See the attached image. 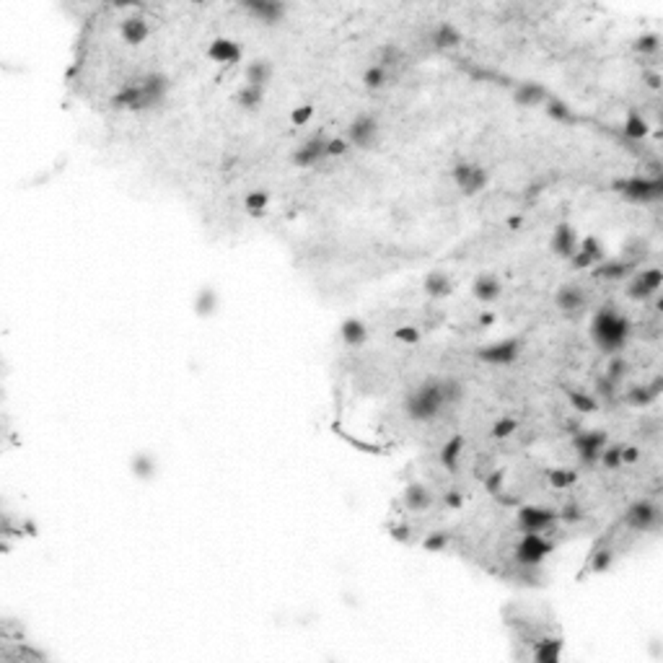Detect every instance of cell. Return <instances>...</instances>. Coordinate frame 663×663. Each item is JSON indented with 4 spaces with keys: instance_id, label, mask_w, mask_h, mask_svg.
<instances>
[{
    "instance_id": "cell-26",
    "label": "cell",
    "mask_w": 663,
    "mask_h": 663,
    "mask_svg": "<svg viewBox=\"0 0 663 663\" xmlns=\"http://www.w3.org/2000/svg\"><path fill=\"white\" fill-rule=\"evenodd\" d=\"M272 75H275V68H272L270 60H251L246 68H244V78H246V83L249 86H257V88H267L270 86Z\"/></svg>"
},
{
    "instance_id": "cell-23",
    "label": "cell",
    "mask_w": 663,
    "mask_h": 663,
    "mask_svg": "<svg viewBox=\"0 0 663 663\" xmlns=\"http://www.w3.org/2000/svg\"><path fill=\"white\" fill-rule=\"evenodd\" d=\"M422 291H425V296L428 298H449L451 293H454V280H451L449 272L443 270H430L425 278H422Z\"/></svg>"
},
{
    "instance_id": "cell-30",
    "label": "cell",
    "mask_w": 663,
    "mask_h": 663,
    "mask_svg": "<svg viewBox=\"0 0 663 663\" xmlns=\"http://www.w3.org/2000/svg\"><path fill=\"white\" fill-rule=\"evenodd\" d=\"M622 130H625V135L630 137V140H635V143H640V140H645L650 132L648 127V120L640 115V112H635V109H630L627 117H625V125H622Z\"/></svg>"
},
{
    "instance_id": "cell-4",
    "label": "cell",
    "mask_w": 663,
    "mask_h": 663,
    "mask_svg": "<svg viewBox=\"0 0 663 663\" xmlns=\"http://www.w3.org/2000/svg\"><path fill=\"white\" fill-rule=\"evenodd\" d=\"M614 192L622 194L627 202L648 205L663 197V179L661 177H625L614 182Z\"/></svg>"
},
{
    "instance_id": "cell-16",
    "label": "cell",
    "mask_w": 663,
    "mask_h": 663,
    "mask_svg": "<svg viewBox=\"0 0 663 663\" xmlns=\"http://www.w3.org/2000/svg\"><path fill=\"white\" fill-rule=\"evenodd\" d=\"M637 264L640 259H604V262L596 264L593 275L599 280H609V283H617V280H625L630 275L637 272Z\"/></svg>"
},
{
    "instance_id": "cell-51",
    "label": "cell",
    "mask_w": 663,
    "mask_h": 663,
    "mask_svg": "<svg viewBox=\"0 0 663 663\" xmlns=\"http://www.w3.org/2000/svg\"><path fill=\"white\" fill-rule=\"evenodd\" d=\"M311 117H314V104H298V107L291 112V125L303 127V125L311 122Z\"/></svg>"
},
{
    "instance_id": "cell-18",
    "label": "cell",
    "mask_w": 663,
    "mask_h": 663,
    "mask_svg": "<svg viewBox=\"0 0 663 663\" xmlns=\"http://www.w3.org/2000/svg\"><path fill=\"white\" fill-rule=\"evenodd\" d=\"M549 249H552V254L560 259H570L573 254H575L578 234L570 223H560V226H557L555 234H552V241H549Z\"/></svg>"
},
{
    "instance_id": "cell-10",
    "label": "cell",
    "mask_w": 663,
    "mask_h": 663,
    "mask_svg": "<svg viewBox=\"0 0 663 663\" xmlns=\"http://www.w3.org/2000/svg\"><path fill=\"white\" fill-rule=\"evenodd\" d=\"M378 135H381V125H378V117L373 115H357L348 125V143L353 148H373L378 143Z\"/></svg>"
},
{
    "instance_id": "cell-58",
    "label": "cell",
    "mask_w": 663,
    "mask_h": 663,
    "mask_svg": "<svg viewBox=\"0 0 663 663\" xmlns=\"http://www.w3.org/2000/svg\"><path fill=\"white\" fill-rule=\"evenodd\" d=\"M492 321H495V314H482V316H479L477 324H479V327H490Z\"/></svg>"
},
{
    "instance_id": "cell-41",
    "label": "cell",
    "mask_w": 663,
    "mask_h": 663,
    "mask_svg": "<svg viewBox=\"0 0 663 663\" xmlns=\"http://www.w3.org/2000/svg\"><path fill=\"white\" fill-rule=\"evenodd\" d=\"M593 397H596L599 402H614V400H620V384H614L612 378L601 373V376L596 378V392H593Z\"/></svg>"
},
{
    "instance_id": "cell-48",
    "label": "cell",
    "mask_w": 663,
    "mask_h": 663,
    "mask_svg": "<svg viewBox=\"0 0 663 663\" xmlns=\"http://www.w3.org/2000/svg\"><path fill=\"white\" fill-rule=\"evenodd\" d=\"M449 544H451V536L446 534V531H430V534L425 536L422 547L428 549V552H443Z\"/></svg>"
},
{
    "instance_id": "cell-55",
    "label": "cell",
    "mask_w": 663,
    "mask_h": 663,
    "mask_svg": "<svg viewBox=\"0 0 663 663\" xmlns=\"http://www.w3.org/2000/svg\"><path fill=\"white\" fill-rule=\"evenodd\" d=\"M443 503H446L449 508H461L464 506V492L461 490H446Z\"/></svg>"
},
{
    "instance_id": "cell-17",
    "label": "cell",
    "mask_w": 663,
    "mask_h": 663,
    "mask_svg": "<svg viewBox=\"0 0 663 663\" xmlns=\"http://www.w3.org/2000/svg\"><path fill=\"white\" fill-rule=\"evenodd\" d=\"M549 99H552V93H549L542 83H534V80H523V83H518L513 91V101L523 109L544 107Z\"/></svg>"
},
{
    "instance_id": "cell-45",
    "label": "cell",
    "mask_w": 663,
    "mask_h": 663,
    "mask_svg": "<svg viewBox=\"0 0 663 663\" xmlns=\"http://www.w3.org/2000/svg\"><path fill=\"white\" fill-rule=\"evenodd\" d=\"M578 249L593 259V267H596L599 262H604V244H601L596 236H585V239H580V241H578Z\"/></svg>"
},
{
    "instance_id": "cell-21",
    "label": "cell",
    "mask_w": 663,
    "mask_h": 663,
    "mask_svg": "<svg viewBox=\"0 0 663 663\" xmlns=\"http://www.w3.org/2000/svg\"><path fill=\"white\" fill-rule=\"evenodd\" d=\"M500 293H503V283H500V278L498 275H492V272H482V275H477V278L471 280V296H474L479 303H492V301H498Z\"/></svg>"
},
{
    "instance_id": "cell-59",
    "label": "cell",
    "mask_w": 663,
    "mask_h": 663,
    "mask_svg": "<svg viewBox=\"0 0 663 663\" xmlns=\"http://www.w3.org/2000/svg\"><path fill=\"white\" fill-rule=\"evenodd\" d=\"M521 223H523V221H521V218H511V221H508V226H511V229L516 231V229H518V226H521Z\"/></svg>"
},
{
    "instance_id": "cell-31",
    "label": "cell",
    "mask_w": 663,
    "mask_h": 663,
    "mask_svg": "<svg viewBox=\"0 0 663 663\" xmlns=\"http://www.w3.org/2000/svg\"><path fill=\"white\" fill-rule=\"evenodd\" d=\"M218 311V291L213 286H202L194 298V314L197 316H213Z\"/></svg>"
},
{
    "instance_id": "cell-36",
    "label": "cell",
    "mask_w": 663,
    "mask_h": 663,
    "mask_svg": "<svg viewBox=\"0 0 663 663\" xmlns=\"http://www.w3.org/2000/svg\"><path fill=\"white\" fill-rule=\"evenodd\" d=\"M568 400H570L573 409H575L578 414H591L596 412L601 407V402L593 397V394L588 392H578V389H568Z\"/></svg>"
},
{
    "instance_id": "cell-1",
    "label": "cell",
    "mask_w": 663,
    "mask_h": 663,
    "mask_svg": "<svg viewBox=\"0 0 663 663\" xmlns=\"http://www.w3.org/2000/svg\"><path fill=\"white\" fill-rule=\"evenodd\" d=\"M169 91H172V78L161 71H150L137 80H130L117 88V93L112 96V109L130 112V115L150 112L164 104Z\"/></svg>"
},
{
    "instance_id": "cell-9",
    "label": "cell",
    "mask_w": 663,
    "mask_h": 663,
    "mask_svg": "<svg viewBox=\"0 0 663 663\" xmlns=\"http://www.w3.org/2000/svg\"><path fill=\"white\" fill-rule=\"evenodd\" d=\"M609 443L606 430H578L573 435V449L578 454V461L583 466H596L604 446Z\"/></svg>"
},
{
    "instance_id": "cell-27",
    "label": "cell",
    "mask_w": 663,
    "mask_h": 663,
    "mask_svg": "<svg viewBox=\"0 0 663 663\" xmlns=\"http://www.w3.org/2000/svg\"><path fill=\"white\" fill-rule=\"evenodd\" d=\"M430 42H433V47L435 50H456L459 44H461V31L454 26V24H449V21H443V24H438L433 29V34H430Z\"/></svg>"
},
{
    "instance_id": "cell-50",
    "label": "cell",
    "mask_w": 663,
    "mask_h": 663,
    "mask_svg": "<svg viewBox=\"0 0 663 663\" xmlns=\"http://www.w3.org/2000/svg\"><path fill=\"white\" fill-rule=\"evenodd\" d=\"M394 340L402 345H417L420 343V329L412 327V324H402V327L394 329Z\"/></svg>"
},
{
    "instance_id": "cell-15",
    "label": "cell",
    "mask_w": 663,
    "mask_h": 663,
    "mask_svg": "<svg viewBox=\"0 0 663 663\" xmlns=\"http://www.w3.org/2000/svg\"><path fill=\"white\" fill-rule=\"evenodd\" d=\"M241 55H244L241 44L229 39V36H215L213 42L207 44V58L213 60L215 65H221V68L236 65L241 60Z\"/></svg>"
},
{
    "instance_id": "cell-57",
    "label": "cell",
    "mask_w": 663,
    "mask_h": 663,
    "mask_svg": "<svg viewBox=\"0 0 663 663\" xmlns=\"http://www.w3.org/2000/svg\"><path fill=\"white\" fill-rule=\"evenodd\" d=\"M645 80H648V86H650V88H658V86H661V75H658V73H648V75H645Z\"/></svg>"
},
{
    "instance_id": "cell-37",
    "label": "cell",
    "mask_w": 663,
    "mask_h": 663,
    "mask_svg": "<svg viewBox=\"0 0 663 663\" xmlns=\"http://www.w3.org/2000/svg\"><path fill=\"white\" fill-rule=\"evenodd\" d=\"M156 456L153 454H148V451H137L135 456H132V474H135L137 479H150L156 477Z\"/></svg>"
},
{
    "instance_id": "cell-13",
    "label": "cell",
    "mask_w": 663,
    "mask_h": 663,
    "mask_svg": "<svg viewBox=\"0 0 663 663\" xmlns=\"http://www.w3.org/2000/svg\"><path fill=\"white\" fill-rule=\"evenodd\" d=\"M246 16H251L254 21L264 24V26H275L286 19L288 6L280 3V0H244L239 6Z\"/></svg>"
},
{
    "instance_id": "cell-28",
    "label": "cell",
    "mask_w": 663,
    "mask_h": 663,
    "mask_svg": "<svg viewBox=\"0 0 663 663\" xmlns=\"http://www.w3.org/2000/svg\"><path fill=\"white\" fill-rule=\"evenodd\" d=\"M563 656V640L560 637H539L534 642V661L536 663H557Z\"/></svg>"
},
{
    "instance_id": "cell-52",
    "label": "cell",
    "mask_w": 663,
    "mask_h": 663,
    "mask_svg": "<svg viewBox=\"0 0 663 663\" xmlns=\"http://www.w3.org/2000/svg\"><path fill=\"white\" fill-rule=\"evenodd\" d=\"M348 150H350L348 137H329V143H327V158H340V156H345Z\"/></svg>"
},
{
    "instance_id": "cell-7",
    "label": "cell",
    "mask_w": 663,
    "mask_h": 663,
    "mask_svg": "<svg viewBox=\"0 0 663 663\" xmlns=\"http://www.w3.org/2000/svg\"><path fill=\"white\" fill-rule=\"evenodd\" d=\"M622 523H625L627 528H632V531L648 534V531H653V528L661 523V511H658V506L653 503V500L640 498V500H635V503H630L627 506V511H625V516H622Z\"/></svg>"
},
{
    "instance_id": "cell-11",
    "label": "cell",
    "mask_w": 663,
    "mask_h": 663,
    "mask_svg": "<svg viewBox=\"0 0 663 663\" xmlns=\"http://www.w3.org/2000/svg\"><path fill=\"white\" fill-rule=\"evenodd\" d=\"M555 523H557V511L547 506H523L518 511V516H516V526H518L523 534H528V531L544 534V531L552 528Z\"/></svg>"
},
{
    "instance_id": "cell-33",
    "label": "cell",
    "mask_w": 663,
    "mask_h": 663,
    "mask_svg": "<svg viewBox=\"0 0 663 663\" xmlns=\"http://www.w3.org/2000/svg\"><path fill=\"white\" fill-rule=\"evenodd\" d=\"M544 112H547V117L552 122H560V125H573V122H578V115L573 112L570 104H565L563 99H552L544 104Z\"/></svg>"
},
{
    "instance_id": "cell-42",
    "label": "cell",
    "mask_w": 663,
    "mask_h": 663,
    "mask_svg": "<svg viewBox=\"0 0 663 663\" xmlns=\"http://www.w3.org/2000/svg\"><path fill=\"white\" fill-rule=\"evenodd\" d=\"M658 50H661V34H656V31H648V34L635 39V52H640L642 58L658 55Z\"/></svg>"
},
{
    "instance_id": "cell-22",
    "label": "cell",
    "mask_w": 663,
    "mask_h": 663,
    "mask_svg": "<svg viewBox=\"0 0 663 663\" xmlns=\"http://www.w3.org/2000/svg\"><path fill=\"white\" fill-rule=\"evenodd\" d=\"M555 303L560 311H565V314H578V311H583L585 308L588 296H585V291L580 286H563V288H557Z\"/></svg>"
},
{
    "instance_id": "cell-40",
    "label": "cell",
    "mask_w": 663,
    "mask_h": 663,
    "mask_svg": "<svg viewBox=\"0 0 663 663\" xmlns=\"http://www.w3.org/2000/svg\"><path fill=\"white\" fill-rule=\"evenodd\" d=\"M599 464L604 466L606 471H617V469H622L625 464H622V446L620 443H606L604 446V451H601V456H599Z\"/></svg>"
},
{
    "instance_id": "cell-43",
    "label": "cell",
    "mask_w": 663,
    "mask_h": 663,
    "mask_svg": "<svg viewBox=\"0 0 663 663\" xmlns=\"http://www.w3.org/2000/svg\"><path fill=\"white\" fill-rule=\"evenodd\" d=\"M627 373H630V363L625 360L622 355H612V360L606 363V371H604V376H609L614 381V384H620L622 386V381L627 378Z\"/></svg>"
},
{
    "instance_id": "cell-54",
    "label": "cell",
    "mask_w": 663,
    "mask_h": 663,
    "mask_svg": "<svg viewBox=\"0 0 663 663\" xmlns=\"http://www.w3.org/2000/svg\"><path fill=\"white\" fill-rule=\"evenodd\" d=\"M568 262L573 264V270H588V267H593V259L588 257V254H583L580 249H575V254H573Z\"/></svg>"
},
{
    "instance_id": "cell-38",
    "label": "cell",
    "mask_w": 663,
    "mask_h": 663,
    "mask_svg": "<svg viewBox=\"0 0 663 663\" xmlns=\"http://www.w3.org/2000/svg\"><path fill=\"white\" fill-rule=\"evenodd\" d=\"M521 428L518 417H511V414H503V417H498V420L492 422L490 428V438H495V441H508L511 435H516V430Z\"/></svg>"
},
{
    "instance_id": "cell-35",
    "label": "cell",
    "mask_w": 663,
    "mask_h": 663,
    "mask_svg": "<svg viewBox=\"0 0 663 663\" xmlns=\"http://www.w3.org/2000/svg\"><path fill=\"white\" fill-rule=\"evenodd\" d=\"M270 192H264V189H251L246 197H244V210L249 215H254V218H259V215H264L267 210H270Z\"/></svg>"
},
{
    "instance_id": "cell-44",
    "label": "cell",
    "mask_w": 663,
    "mask_h": 663,
    "mask_svg": "<svg viewBox=\"0 0 663 663\" xmlns=\"http://www.w3.org/2000/svg\"><path fill=\"white\" fill-rule=\"evenodd\" d=\"M575 482H578L575 469H565V466H560V469L549 471V485L557 487V490H568V487H573Z\"/></svg>"
},
{
    "instance_id": "cell-24",
    "label": "cell",
    "mask_w": 663,
    "mask_h": 663,
    "mask_svg": "<svg viewBox=\"0 0 663 663\" xmlns=\"http://www.w3.org/2000/svg\"><path fill=\"white\" fill-rule=\"evenodd\" d=\"M120 34L130 47H140L150 36V26L143 16H125V21L120 24Z\"/></svg>"
},
{
    "instance_id": "cell-2",
    "label": "cell",
    "mask_w": 663,
    "mask_h": 663,
    "mask_svg": "<svg viewBox=\"0 0 663 663\" xmlns=\"http://www.w3.org/2000/svg\"><path fill=\"white\" fill-rule=\"evenodd\" d=\"M404 414L412 422H433L443 414V409L449 407L446 394H443V376H430L422 378L420 384L412 386L404 394Z\"/></svg>"
},
{
    "instance_id": "cell-49",
    "label": "cell",
    "mask_w": 663,
    "mask_h": 663,
    "mask_svg": "<svg viewBox=\"0 0 663 663\" xmlns=\"http://www.w3.org/2000/svg\"><path fill=\"white\" fill-rule=\"evenodd\" d=\"M612 563H614V555H612V549H599V552H593V557H591V573H606L609 568H612Z\"/></svg>"
},
{
    "instance_id": "cell-5",
    "label": "cell",
    "mask_w": 663,
    "mask_h": 663,
    "mask_svg": "<svg viewBox=\"0 0 663 663\" xmlns=\"http://www.w3.org/2000/svg\"><path fill=\"white\" fill-rule=\"evenodd\" d=\"M521 350H523V340L518 335L503 337V340L482 345L477 350V360L485 365H513L521 357Z\"/></svg>"
},
{
    "instance_id": "cell-25",
    "label": "cell",
    "mask_w": 663,
    "mask_h": 663,
    "mask_svg": "<svg viewBox=\"0 0 663 663\" xmlns=\"http://www.w3.org/2000/svg\"><path fill=\"white\" fill-rule=\"evenodd\" d=\"M340 340L353 350L363 348V345L368 343V327H365V321L357 319V316H348V319L340 324Z\"/></svg>"
},
{
    "instance_id": "cell-14",
    "label": "cell",
    "mask_w": 663,
    "mask_h": 663,
    "mask_svg": "<svg viewBox=\"0 0 663 663\" xmlns=\"http://www.w3.org/2000/svg\"><path fill=\"white\" fill-rule=\"evenodd\" d=\"M663 286V272L658 267H648V270L635 272L632 283L627 286V296L632 301H650L653 296H658Z\"/></svg>"
},
{
    "instance_id": "cell-32",
    "label": "cell",
    "mask_w": 663,
    "mask_h": 663,
    "mask_svg": "<svg viewBox=\"0 0 663 663\" xmlns=\"http://www.w3.org/2000/svg\"><path fill=\"white\" fill-rule=\"evenodd\" d=\"M656 400H658V394L650 389V384L630 386L627 394H625V402H627L630 407H635V409H645V407H650Z\"/></svg>"
},
{
    "instance_id": "cell-8",
    "label": "cell",
    "mask_w": 663,
    "mask_h": 663,
    "mask_svg": "<svg viewBox=\"0 0 663 663\" xmlns=\"http://www.w3.org/2000/svg\"><path fill=\"white\" fill-rule=\"evenodd\" d=\"M451 179L454 184L459 187V192L466 194V197H474L487 187L490 182V174H487L485 166L471 164V161H459L454 169H451Z\"/></svg>"
},
{
    "instance_id": "cell-53",
    "label": "cell",
    "mask_w": 663,
    "mask_h": 663,
    "mask_svg": "<svg viewBox=\"0 0 663 663\" xmlns=\"http://www.w3.org/2000/svg\"><path fill=\"white\" fill-rule=\"evenodd\" d=\"M485 490L490 492V495H495V498H498L500 490H503V469L490 471V474H487V477H485Z\"/></svg>"
},
{
    "instance_id": "cell-46",
    "label": "cell",
    "mask_w": 663,
    "mask_h": 663,
    "mask_svg": "<svg viewBox=\"0 0 663 663\" xmlns=\"http://www.w3.org/2000/svg\"><path fill=\"white\" fill-rule=\"evenodd\" d=\"M443 394H446V402L451 404H459L464 400V384L454 376H443Z\"/></svg>"
},
{
    "instance_id": "cell-56",
    "label": "cell",
    "mask_w": 663,
    "mask_h": 663,
    "mask_svg": "<svg viewBox=\"0 0 663 663\" xmlns=\"http://www.w3.org/2000/svg\"><path fill=\"white\" fill-rule=\"evenodd\" d=\"M640 459V449L637 446H622V464H635Z\"/></svg>"
},
{
    "instance_id": "cell-29",
    "label": "cell",
    "mask_w": 663,
    "mask_h": 663,
    "mask_svg": "<svg viewBox=\"0 0 663 663\" xmlns=\"http://www.w3.org/2000/svg\"><path fill=\"white\" fill-rule=\"evenodd\" d=\"M264 96H267V88H257V86L244 83V86L236 91V104H239V109H244V112H257V109H262Z\"/></svg>"
},
{
    "instance_id": "cell-39",
    "label": "cell",
    "mask_w": 663,
    "mask_h": 663,
    "mask_svg": "<svg viewBox=\"0 0 663 663\" xmlns=\"http://www.w3.org/2000/svg\"><path fill=\"white\" fill-rule=\"evenodd\" d=\"M402 60H404V52H402V47H397V44H384V47L378 50L376 65H381V68H386V71L392 73V68H400Z\"/></svg>"
},
{
    "instance_id": "cell-12",
    "label": "cell",
    "mask_w": 663,
    "mask_h": 663,
    "mask_svg": "<svg viewBox=\"0 0 663 663\" xmlns=\"http://www.w3.org/2000/svg\"><path fill=\"white\" fill-rule=\"evenodd\" d=\"M327 143L329 137L321 135V132H316V135H311L308 140H303V143L298 145V148L293 150V166L296 169H311V166H319L324 158H327Z\"/></svg>"
},
{
    "instance_id": "cell-20",
    "label": "cell",
    "mask_w": 663,
    "mask_h": 663,
    "mask_svg": "<svg viewBox=\"0 0 663 663\" xmlns=\"http://www.w3.org/2000/svg\"><path fill=\"white\" fill-rule=\"evenodd\" d=\"M402 503L409 513H425L430 506H433V492L422 482H409L402 492Z\"/></svg>"
},
{
    "instance_id": "cell-3",
    "label": "cell",
    "mask_w": 663,
    "mask_h": 663,
    "mask_svg": "<svg viewBox=\"0 0 663 663\" xmlns=\"http://www.w3.org/2000/svg\"><path fill=\"white\" fill-rule=\"evenodd\" d=\"M632 337V321L617 308L604 306L591 319V340L601 353H622Z\"/></svg>"
},
{
    "instance_id": "cell-6",
    "label": "cell",
    "mask_w": 663,
    "mask_h": 663,
    "mask_svg": "<svg viewBox=\"0 0 663 663\" xmlns=\"http://www.w3.org/2000/svg\"><path fill=\"white\" fill-rule=\"evenodd\" d=\"M552 542H549L544 534H534V531H528V534H523L518 539V544H516V563L521 565V568H536V565H542L544 560H547V555L552 552Z\"/></svg>"
},
{
    "instance_id": "cell-19",
    "label": "cell",
    "mask_w": 663,
    "mask_h": 663,
    "mask_svg": "<svg viewBox=\"0 0 663 663\" xmlns=\"http://www.w3.org/2000/svg\"><path fill=\"white\" fill-rule=\"evenodd\" d=\"M464 449H466V438L464 435H451L449 441L443 443L441 451H438V461H441V466L449 474H456L459 466H461V456H464Z\"/></svg>"
},
{
    "instance_id": "cell-34",
    "label": "cell",
    "mask_w": 663,
    "mask_h": 663,
    "mask_svg": "<svg viewBox=\"0 0 663 663\" xmlns=\"http://www.w3.org/2000/svg\"><path fill=\"white\" fill-rule=\"evenodd\" d=\"M392 83V73L386 71V68H381V65H368L363 73V86L368 88V91H381V88H386Z\"/></svg>"
},
{
    "instance_id": "cell-47",
    "label": "cell",
    "mask_w": 663,
    "mask_h": 663,
    "mask_svg": "<svg viewBox=\"0 0 663 663\" xmlns=\"http://www.w3.org/2000/svg\"><path fill=\"white\" fill-rule=\"evenodd\" d=\"M583 508H580V503H565L560 511H557V521H563V523H578V521H583Z\"/></svg>"
}]
</instances>
